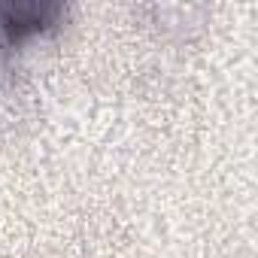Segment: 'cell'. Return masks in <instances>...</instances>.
I'll list each match as a JSON object with an SVG mask.
<instances>
[{"label": "cell", "mask_w": 258, "mask_h": 258, "mask_svg": "<svg viewBox=\"0 0 258 258\" xmlns=\"http://www.w3.org/2000/svg\"><path fill=\"white\" fill-rule=\"evenodd\" d=\"M55 16H58L55 4H7V7H0V25L16 37L46 28Z\"/></svg>", "instance_id": "cell-1"}]
</instances>
